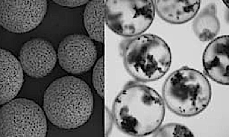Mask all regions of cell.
I'll return each mask as SVG.
<instances>
[{"label": "cell", "mask_w": 229, "mask_h": 137, "mask_svg": "<svg viewBox=\"0 0 229 137\" xmlns=\"http://www.w3.org/2000/svg\"><path fill=\"white\" fill-rule=\"evenodd\" d=\"M163 98L154 89L137 82L126 84L114 100L113 119L119 128L129 135L142 136L153 133L165 115Z\"/></svg>", "instance_id": "obj_1"}, {"label": "cell", "mask_w": 229, "mask_h": 137, "mask_svg": "<svg viewBox=\"0 0 229 137\" xmlns=\"http://www.w3.org/2000/svg\"><path fill=\"white\" fill-rule=\"evenodd\" d=\"M44 111L49 120L58 128H77L86 123L92 113L93 96L83 80L65 76L53 81L45 91Z\"/></svg>", "instance_id": "obj_2"}, {"label": "cell", "mask_w": 229, "mask_h": 137, "mask_svg": "<svg viewBox=\"0 0 229 137\" xmlns=\"http://www.w3.org/2000/svg\"><path fill=\"white\" fill-rule=\"evenodd\" d=\"M165 104L172 112L184 117L198 114L210 102L212 89L206 76L196 70L183 67L171 73L162 89Z\"/></svg>", "instance_id": "obj_3"}, {"label": "cell", "mask_w": 229, "mask_h": 137, "mask_svg": "<svg viewBox=\"0 0 229 137\" xmlns=\"http://www.w3.org/2000/svg\"><path fill=\"white\" fill-rule=\"evenodd\" d=\"M123 50L125 69L139 81L149 82L158 80L170 67V48L163 39L156 35L137 36L127 42Z\"/></svg>", "instance_id": "obj_4"}, {"label": "cell", "mask_w": 229, "mask_h": 137, "mask_svg": "<svg viewBox=\"0 0 229 137\" xmlns=\"http://www.w3.org/2000/svg\"><path fill=\"white\" fill-rule=\"evenodd\" d=\"M0 137H44L47 120L41 107L32 100L12 99L0 111Z\"/></svg>", "instance_id": "obj_5"}, {"label": "cell", "mask_w": 229, "mask_h": 137, "mask_svg": "<svg viewBox=\"0 0 229 137\" xmlns=\"http://www.w3.org/2000/svg\"><path fill=\"white\" fill-rule=\"evenodd\" d=\"M155 11L153 0L106 1L108 25L125 37L137 36L146 31L152 23Z\"/></svg>", "instance_id": "obj_6"}, {"label": "cell", "mask_w": 229, "mask_h": 137, "mask_svg": "<svg viewBox=\"0 0 229 137\" xmlns=\"http://www.w3.org/2000/svg\"><path fill=\"white\" fill-rule=\"evenodd\" d=\"M46 0H0V23L7 31L28 32L36 28L46 14Z\"/></svg>", "instance_id": "obj_7"}, {"label": "cell", "mask_w": 229, "mask_h": 137, "mask_svg": "<svg viewBox=\"0 0 229 137\" xmlns=\"http://www.w3.org/2000/svg\"><path fill=\"white\" fill-rule=\"evenodd\" d=\"M96 56L93 42L83 35L72 34L66 37L58 48V58L60 66L72 74L89 70L94 65Z\"/></svg>", "instance_id": "obj_8"}, {"label": "cell", "mask_w": 229, "mask_h": 137, "mask_svg": "<svg viewBox=\"0 0 229 137\" xmlns=\"http://www.w3.org/2000/svg\"><path fill=\"white\" fill-rule=\"evenodd\" d=\"M19 59L23 71L31 77L40 78L50 73L56 61V51L49 41L34 38L26 42L21 48Z\"/></svg>", "instance_id": "obj_9"}, {"label": "cell", "mask_w": 229, "mask_h": 137, "mask_svg": "<svg viewBox=\"0 0 229 137\" xmlns=\"http://www.w3.org/2000/svg\"><path fill=\"white\" fill-rule=\"evenodd\" d=\"M229 36L214 39L206 48L203 56V63L206 75L221 84L228 85Z\"/></svg>", "instance_id": "obj_10"}, {"label": "cell", "mask_w": 229, "mask_h": 137, "mask_svg": "<svg viewBox=\"0 0 229 137\" xmlns=\"http://www.w3.org/2000/svg\"><path fill=\"white\" fill-rule=\"evenodd\" d=\"M23 71L16 57L9 51L1 48L0 105L12 100L20 91L24 81Z\"/></svg>", "instance_id": "obj_11"}, {"label": "cell", "mask_w": 229, "mask_h": 137, "mask_svg": "<svg viewBox=\"0 0 229 137\" xmlns=\"http://www.w3.org/2000/svg\"><path fill=\"white\" fill-rule=\"evenodd\" d=\"M155 10L165 21L172 24L186 23L196 15L200 8L199 0H154Z\"/></svg>", "instance_id": "obj_12"}, {"label": "cell", "mask_w": 229, "mask_h": 137, "mask_svg": "<svg viewBox=\"0 0 229 137\" xmlns=\"http://www.w3.org/2000/svg\"><path fill=\"white\" fill-rule=\"evenodd\" d=\"M216 11L215 5L210 3L203 8L194 19L193 30L201 41L212 40L219 32L220 24Z\"/></svg>", "instance_id": "obj_13"}, {"label": "cell", "mask_w": 229, "mask_h": 137, "mask_svg": "<svg viewBox=\"0 0 229 137\" xmlns=\"http://www.w3.org/2000/svg\"><path fill=\"white\" fill-rule=\"evenodd\" d=\"M106 1H89L84 14L85 27L91 38L103 42V24L105 16Z\"/></svg>", "instance_id": "obj_14"}, {"label": "cell", "mask_w": 229, "mask_h": 137, "mask_svg": "<svg viewBox=\"0 0 229 137\" xmlns=\"http://www.w3.org/2000/svg\"><path fill=\"white\" fill-rule=\"evenodd\" d=\"M153 133L154 137L194 136L188 128L176 123L166 124L159 127Z\"/></svg>", "instance_id": "obj_15"}, {"label": "cell", "mask_w": 229, "mask_h": 137, "mask_svg": "<svg viewBox=\"0 0 229 137\" xmlns=\"http://www.w3.org/2000/svg\"><path fill=\"white\" fill-rule=\"evenodd\" d=\"M92 82L94 88L101 98L103 97V57L97 61L94 68Z\"/></svg>", "instance_id": "obj_16"}, {"label": "cell", "mask_w": 229, "mask_h": 137, "mask_svg": "<svg viewBox=\"0 0 229 137\" xmlns=\"http://www.w3.org/2000/svg\"><path fill=\"white\" fill-rule=\"evenodd\" d=\"M53 1L62 6L74 7L87 4L89 1L54 0Z\"/></svg>", "instance_id": "obj_17"}, {"label": "cell", "mask_w": 229, "mask_h": 137, "mask_svg": "<svg viewBox=\"0 0 229 137\" xmlns=\"http://www.w3.org/2000/svg\"><path fill=\"white\" fill-rule=\"evenodd\" d=\"M224 3L226 5L227 7H228L229 5V1H224Z\"/></svg>", "instance_id": "obj_18"}]
</instances>
